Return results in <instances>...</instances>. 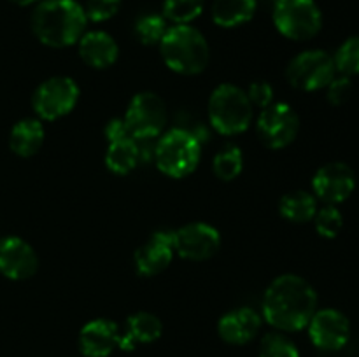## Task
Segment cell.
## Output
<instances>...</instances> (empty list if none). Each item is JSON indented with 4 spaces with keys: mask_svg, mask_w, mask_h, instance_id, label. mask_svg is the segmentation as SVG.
<instances>
[{
    "mask_svg": "<svg viewBox=\"0 0 359 357\" xmlns=\"http://www.w3.org/2000/svg\"><path fill=\"white\" fill-rule=\"evenodd\" d=\"M209 122L221 135L244 133L252 122V104L248 93L235 84H219L209 98Z\"/></svg>",
    "mask_w": 359,
    "mask_h": 357,
    "instance_id": "5",
    "label": "cell"
},
{
    "mask_svg": "<svg viewBox=\"0 0 359 357\" xmlns=\"http://www.w3.org/2000/svg\"><path fill=\"white\" fill-rule=\"evenodd\" d=\"M356 189V175L344 161H332L319 168L312 177V195L325 205L344 203Z\"/></svg>",
    "mask_w": 359,
    "mask_h": 357,
    "instance_id": "11",
    "label": "cell"
},
{
    "mask_svg": "<svg viewBox=\"0 0 359 357\" xmlns=\"http://www.w3.org/2000/svg\"><path fill=\"white\" fill-rule=\"evenodd\" d=\"M121 2L123 0H88L86 6H84V13H86L88 21L102 23V21H109L119 13Z\"/></svg>",
    "mask_w": 359,
    "mask_h": 357,
    "instance_id": "30",
    "label": "cell"
},
{
    "mask_svg": "<svg viewBox=\"0 0 359 357\" xmlns=\"http://www.w3.org/2000/svg\"><path fill=\"white\" fill-rule=\"evenodd\" d=\"M312 220H314L316 231L323 238L339 237L344 226V216L335 205H325L323 209H318Z\"/></svg>",
    "mask_w": 359,
    "mask_h": 357,
    "instance_id": "29",
    "label": "cell"
},
{
    "mask_svg": "<svg viewBox=\"0 0 359 357\" xmlns=\"http://www.w3.org/2000/svg\"><path fill=\"white\" fill-rule=\"evenodd\" d=\"M121 332L118 324L109 318H93L79 332V349L84 357H109L119 349Z\"/></svg>",
    "mask_w": 359,
    "mask_h": 357,
    "instance_id": "16",
    "label": "cell"
},
{
    "mask_svg": "<svg viewBox=\"0 0 359 357\" xmlns=\"http://www.w3.org/2000/svg\"><path fill=\"white\" fill-rule=\"evenodd\" d=\"M44 126L41 119L27 118L13 126L9 135V147L16 156L32 158L41 150L44 144Z\"/></svg>",
    "mask_w": 359,
    "mask_h": 357,
    "instance_id": "20",
    "label": "cell"
},
{
    "mask_svg": "<svg viewBox=\"0 0 359 357\" xmlns=\"http://www.w3.org/2000/svg\"><path fill=\"white\" fill-rule=\"evenodd\" d=\"M245 93H248L252 107H258L262 108V111L273 104V88L272 84L266 83V80H255V83L249 84Z\"/></svg>",
    "mask_w": 359,
    "mask_h": 357,
    "instance_id": "32",
    "label": "cell"
},
{
    "mask_svg": "<svg viewBox=\"0 0 359 357\" xmlns=\"http://www.w3.org/2000/svg\"><path fill=\"white\" fill-rule=\"evenodd\" d=\"M309 336L316 349L325 352H337L349 343L351 322L346 314L335 308L316 310L307 324Z\"/></svg>",
    "mask_w": 359,
    "mask_h": 357,
    "instance_id": "12",
    "label": "cell"
},
{
    "mask_svg": "<svg viewBox=\"0 0 359 357\" xmlns=\"http://www.w3.org/2000/svg\"><path fill=\"white\" fill-rule=\"evenodd\" d=\"M300 132V118L286 102H273L263 108L256 121V133L265 147L280 150L291 146Z\"/></svg>",
    "mask_w": 359,
    "mask_h": 357,
    "instance_id": "10",
    "label": "cell"
},
{
    "mask_svg": "<svg viewBox=\"0 0 359 357\" xmlns=\"http://www.w3.org/2000/svg\"><path fill=\"white\" fill-rule=\"evenodd\" d=\"M163 332V324L160 318L151 312H137V314L130 315L126 321V331L121 335V342H119V349L133 350L137 343H153Z\"/></svg>",
    "mask_w": 359,
    "mask_h": 357,
    "instance_id": "19",
    "label": "cell"
},
{
    "mask_svg": "<svg viewBox=\"0 0 359 357\" xmlns=\"http://www.w3.org/2000/svg\"><path fill=\"white\" fill-rule=\"evenodd\" d=\"M39 270V255L20 237L0 238V273L9 280H27Z\"/></svg>",
    "mask_w": 359,
    "mask_h": 357,
    "instance_id": "14",
    "label": "cell"
},
{
    "mask_svg": "<svg viewBox=\"0 0 359 357\" xmlns=\"http://www.w3.org/2000/svg\"><path fill=\"white\" fill-rule=\"evenodd\" d=\"M337 76L335 62L323 49H307L294 56L286 69L287 83L300 91L325 90Z\"/></svg>",
    "mask_w": 359,
    "mask_h": 357,
    "instance_id": "9",
    "label": "cell"
},
{
    "mask_svg": "<svg viewBox=\"0 0 359 357\" xmlns=\"http://www.w3.org/2000/svg\"><path fill=\"white\" fill-rule=\"evenodd\" d=\"M333 62H335L337 72L342 74V76H358L359 74V35H353V37L347 38L339 49H337L335 56H333Z\"/></svg>",
    "mask_w": 359,
    "mask_h": 357,
    "instance_id": "27",
    "label": "cell"
},
{
    "mask_svg": "<svg viewBox=\"0 0 359 357\" xmlns=\"http://www.w3.org/2000/svg\"><path fill=\"white\" fill-rule=\"evenodd\" d=\"M316 310L318 294L314 287L294 273H284L272 280L263 296V318L277 331H302Z\"/></svg>",
    "mask_w": 359,
    "mask_h": 357,
    "instance_id": "1",
    "label": "cell"
},
{
    "mask_svg": "<svg viewBox=\"0 0 359 357\" xmlns=\"http://www.w3.org/2000/svg\"><path fill=\"white\" fill-rule=\"evenodd\" d=\"M351 94H353V80H351V77L342 76V74L333 77L332 83L326 86V98H328L330 104L337 105V107L346 104Z\"/></svg>",
    "mask_w": 359,
    "mask_h": 357,
    "instance_id": "31",
    "label": "cell"
},
{
    "mask_svg": "<svg viewBox=\"0 0 359 357\" xmlns=\"http://www.w3.org/2000/svg\"><path fill=\"white\" fill-rule=\"evenodd\" d=\"M202 160V140L195 132L172 128L158 136L154 161L161 174L170 178H184L198 168Z\"/></svg>",
    "mask_w": 359,
    "mask_h": 357,
    "instance_id": "4",
    "label": "cell"
},
{
    "mask_svg": "<svg viewBox=\"0 0 359 357\" xmlns=\"http://www.w3.org/2000/svg\"><path fill=\"white\" fill-rule=\"evenodd\" d=\"M262 329V315L249 307L226 312L217 322L221 340L230 345H245L258 336Z\"/></svg>",
    "mask_w": 359,
    "mask_h": 357,
    "instance_id": "17",
    "label": "cell"
},
{
    "mask_svg": "<svg viewBox=\"0 0 359 357\" xmlns=\"http://www.w3.org/2000/svg\"><path fill=\"white\" fill-rule=\"evenodd\" d=\"M258 0H214L210 7L212 21L221 28H235L252 20Z\"/></svg>",
    "mask_w": 359,
    "mask_h": 357,
    "instance_id": "21",
    "label": "cell"
},
{
    "mask_svg": "<svg viewBox=\"0 0 359 357\" xmlns=\"http://www.w3.org/2000/svg\"><path fill=\"white\" fill-rule=\"evenodd\" d=\"M123 121L137 142L158 139L167 125L165 100L153 91H140L130 100Z\"/></svg>",
    "mask_w": 359,
    "mask_h": 357,
    "instance_id": "7",
    "label": "cell"
},
{
    "mask_svg": "<svg viewBox=\"0 0 359 357\" xmlns=\"http://www.w3.org/2000/svg\"><path fill=\"white\" fill-rule=\"evenodd\" d=\"M175 252L188 261H205L221 248V233L207 223H188L174 231Z\"/></svg>",
    "mask_w": 359,
    "mask_h": 357,
    "instance_id": "13",
    "label": "cell"
},
{
    "mask_svg": "<svg viewBox=\"0 0 359 357\" xmlns=\"http://www.w3.org/2000/svg\"><path fill=\"white\" fill-rule=\"evenodd\" d=\"M168 30L163 14H144L135 23V35L144 46H158Z\"/></svg>",
    "mask_w": 359,
    "mask_h": 357,
    "instance_id": "26",
    "label": "cell"
},
{
    "mask_svg": "<svg viewBox=\"0 0 359 357\" xmlns=\"http://www.w3.org/2000/svg\"><path fill=\"white\" fill-rule=\"evenodd\" d=\"M9 2L16 4V6H21V7H27V6H32V4L41 2V0H9Z\"/></svg>",
    "mask_w": 359,
    "mask_h": 357,
    "instance_id": "34",
    "label": "cell"
},
{
    "mask_svg": "<svg viewBox=\"0 0 359 357\" xmlns=\"http://www.w3.org/2000/svg\"><path fill=\"white\" fill-rule=\"evenodd\" d=\"M273 24L291 41H309L323 27V14L314 0H276Z\"/></svg>",
    "mask_w": 359,
    "mask_h": 357,
    "instance_id": "6",
    "label": "cell"
},
{
    "mask_svg": "<svg viewBox=\"0 0 359 357\" xmlns=\"http://www.w3.org/2000/svg\"><path fill=\"white\" fill-rule=\"evenodd\" d=\"M259 357H300V352L283 332H266L259 343Z\"/></svg>",
    "mask_w": 359,
    "mask_h": 357,
    "instance_id": "28",
    "label": "cell"
},
{
    "mask_svg": "<svg viewBox=\"0 0 359 357\" xmlns=\"http://www.w3.org/2000/svg\"><path fill=\"white\" fill-rule=\"evenodd\" d=\"M174 231H156L135 252V268L142 276L165 272L174 259Z\"/></svg>",
    "mask_w": 359,
    "mask_h": 357,
    "instance_id": "15",
    "label": "cell"
},
{
    "mask_svg": "<svg viewBox=\"0 0 359 357\" xmlns=\"http://www.w3.org/2000/svg\"><path fill=\"white\" fill-rule=\"evenodd\" d=\"M205 0H163L165 20L174 24H189L203 13Z\"/></svg>",
    "mask_w": 359,
    "mask_h": 357,
    "instance_id": "25",
    "label": "cell"
},
{
    "mask_svg": "<svg viewBox=\"0 0 359 357\" xmlns=\"http://www.w3.org/2000/svg\"><path fill=\"white\" fill-rule=\"evenodd\" d=\"M79 102V86L72 77L55 76L37 86L32 97V107L39 119L56 121L65 118Z\"/></svg>",
    "mask_w": 359,
    "mask_h": 357,
    "instance_id": "8",
    "label": "cell"
},
{
    "mask_svg": "<svg viewBox=\"0 0 359 357\" xmlns=\"http://www.w3.org/2000/svg\"><path fill=\"white\" fill-rule=\"evenodd\" d=\"M32 31L49 48H69L86 31L84 7L76 0H41L32 13Z\"/></svg>",
    "mask_w": 359,
    "mask_h": 357,
    "instance_id": "2",
    "label": "cell"
},
{
    "mask_svg": "<svg viewBox=\"0 0 359 357\" xmlns=\"http://www.w3.org/2000/svg\"><path fill=\"white\" fill-rule=\"evenodd\" d=\"M105 139L109 140H116V139H123V136H132L128 133V128H126L125 121L123 118H114L105 125Z\"/></svg>",
    "mask_w": 359,
    "mask_h": 357,
    "instance_id": "33",
    "label": "cell"
},
{
    "mask_svg": "<svg viewBox=\"0 0 359 357\" xmlns=\"http://www.w3.org/2000/svg\"><path fill=\"white\" fill-rule=\"evenodd\" d=\"M140 161V147L133 136L109 140L105 167L116 175H128Z\"/></svg>",
    "mask_w": 359,
    "mask_h": 357,
    "instance_id": "22",
    "label": "cell"
},
{
    "mask_svg": "<svg viewBox=\"0 0 359 357\" xmlns=\"http://www.w3.org/2000/svg\"><path fill=\"white\" fill-rule=\"evenodd\" d=\"M160 55L165 65L181 76H196L209 65L210 48L207 38L191 24H172L163 35Z\"/></svg>",
    "mask_w": 359,
    "mask_h": 357,
    "instance_id": "3",
    "label": "cell"
},
{
    "mask_svg": "<svg viewBox=\"0 0 359 357\" xmlns=\"http://www.w3.org/2000/svg\"><path fill=\"white\" fill-rule=\"evenodd\" d=\"M316 212H318V198L304 189L286 192L279 202V214L290 223H309L314 219Z\"/></svg>",
    "mask_w": 359,
    "mask_h": 357,
    "instance_id": "23",
    "label": "cell"
},
{
    "mask_svg": "<svg viewBox=\"0 0 359 357\" xmlns=\"http://www.w3.org/2000/svg\"><path fill=\"white\" fill-rule=\"evenodd\" d=\"M79 56L88 66L97 70L109 69L118 62L119 46L111 34L104 30L84 31L77 42Z\"/></svg>",
    "mask_w": 359,
    "mask_h": 357,
    "instance_id": "18",
    "label": "cell"
},
{
    "mask_svg": "<svg viewBox=\"0 0 359 357\" xmlns=\"http://www.w3.org/2000/svg\"><path fill=\"white\" fill-rule=\"evenodd\" d=\"M244 168V154L241 147L226 146L214 156L212 170L217 178L224 182L235 181Z\"/></svg>",
    "mask_w": 359,
    "mask_h": 357,
    "instance_id": "24",
    "label": "cell"
}]
</instances>
